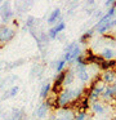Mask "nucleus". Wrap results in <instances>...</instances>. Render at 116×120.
<instances>
[{
  "instance_id": "obj_1",
  "label": "nucleus",
  "mask_w": 116,
  "mask_h": 120,
  "mask_svg": "<svg viewBox=\"0 0 116 120\" xmlns=\"http://www.w3.org/2000/svg\"><path fill=\"white\" fill-rule=\"evenodd\" d=\"M15 35V30L12 29L8 25H1L0 26V49L4 47L7 43H9L10 40L14 38Z\"/></svg>"
},
{
  "instance_id": "obj_2",
  "label": "nucleus",
  "mask_w": 116,
  "mask_h": 120,
  "mask_svg": "<svg viewBox=\"0 0 116 120\" xmlns=\"http://www.w3.org/2000/svg\"><path fill=\"white\" fill-rule=\"evenodd\" d=\"M80 53H81V49L79 48V45L76 44V43H71V44L67 47L66 52H64V57L63 60L67 62H72V61H75L77 57L80 56Z\"/></svg>"
},
{
  "instance_id": "obj_3",
  "label": "nucleus",
  "mask_w": 116,
  "mask_h": 120,
  "mask_svg": "<svg viewBox=\"0 0 116 120\" xmlns=\"http://www.w3.org/2000/svg\"><path fill=\"white\" fill-rule=\"evenodd\" d=\"M0 16H1L3 22H8L13 18L14 12H13L12 7H10L9 1H4V3L1 4V7H0Z\"/></svg>"
},
{
  "instance_id": "obj_4",
  "label": "nucleus",
  "mask_w": 116,
  "mask_h": 120,
  "mask_svg": "<svg viewBox=\"0 0 116 120\" xmlns=\"http://www.w3.org/2000/svg\"><path fill=\"white\" fill-rule=\"evenodd\" d=\"M101 80H102L103 84H107V85L113 84L116 80V71H113V70L105 71V72L101 75Z\"/></svg>"
},
{
  "instance_id": "obj_5",
  "label": "nucleus",
  "mask_w": 116,
  "mask_h": 120,
  "mask_svg": "<svg viewBox=\"0 0 116 120\" xmlns=\"http://www.w3.org/2000/svg\"><path fill=\"white\" fill-rule=\"evenodd\" d=\"M102 99L103 101H110V99H113L116 98V86L113 85V84H111V85H107L105 88V92L102 93Z\"/></svg>"
},
{
  "instance_id": "obj_6",
  "label": "nucleus",
  "mask_w": 116,
  "mask_h": 120,
  "mask_svg": "<svg viewBox=\"0 0 116 120\" xmlns=\"http://www.w3.org/2000/svg\"><path fill=\"white\" fill-rule=\"evenodd\" d=\"M76 76H77V79H79L80 81H82V83H85V81L90 80L89 72L86 71L85 66H80V65L76 66Z\"/></svg>"
},
{
  "instance_id": "obj_7",
  "label": "nucleus",
  "mask_w": 116,
  "mask_h": 120,
  "mask_svg": "<svg viewBox=\"0 0 116 120\" xmlns=\"http://www.w3.org/2000/svg\"><path fill=\"white\" fill-rule=\"evenodd\" d=\"M101 57L103 58L105 61H111V60H115V56H116V52L113 48L111 47H105L101 52Z\"/></svg>"
},
{
  "instance_id": "obj_8",
  "label": "nucleus",
  "mask_w": 116,
  "mask_h": 120,
  "mask_svg": "<svg viewBox=\"0 0 116 120\" xmlns=\"http://www.w3.org/2000/svg\"><path fill=\"white\" fill-rule=\"evenodd\" d=\"M99 68H101L102 71H110V70L116 71V60L103 61V62L99 65Z\"/></svg>"
},
{
  "instance_id": "obj_9",
  "label": "nucleus",
  "mask_w": 116,
  "mask_h": 120,
  "mask_svg": "<svg viewBox=\"0 0 116 120\" xmlns=\"http://www.w3.org/2000/svg\"><path fill=\"white\" fill-rule=\"evenodd\" d=\"M113 26H116V21H115V19H112V21L107 22V23H105V25H101V26L95 27V30H97L98 34H105L106 31H108V30L112 29Z\"/></svg>"
},
{
  "instance_id": "obj_10",
  "label": "nucleus",
  "mask_w": 116,
  "mask_h": 120,
  "mask_svg": "<svg viewBox=\"0 0 116 120\" xmlns=\"http://www.w3.org/2000/svg\"><path fill=\"white\" fill-rule=\"evenodd\" d=\"M84 56V60H85V63H86V65H93V63H94V60H95V53L93 52L92 49H89V48H88L86 50H85V54H82Z\"/></svg>"
},
{
  "instance_id": "obj_11",
  "label": "nucleus",
  "mask_w": 116,
  "mask_h": 120,
  "mask_svg": "<svg viewBox=\"0 0 116 120\" xmlns=\"http://www.w3.org/2000/svg\"><path fill=\"white\" fill-rule=\"evenodd\" d=\"M58 18H61V9L59 8H56L53 12L50 13V16H49L48 18V25H54L57 21H58Z\"/></svg>"
},
{
  "instance_id": "obj_12",
  "label": "nucleus",
  "mask_w": 116,
  "mask_h": 120,
  "mask_svg": "<svg viewBox=\"0 0 116 120\" xmlns=\"http://www.w3.org/2000/svg\"><path fill=\"white\" fill-rule=\"evenodd\" d=\"M46 114H48V107H46L45 103H41L40 106L36 109V111H35V116L39 117V119H43V117H45Z\"/></svg>"
},
{
  "instance_id": "obj_13",
  "label": "nucleus",
  "mask_w": 116,
  "mask_h": 120,
  "mask_svg": "<svg viewBox=\"0 0 116 120\" xmlns=\"http://www.w3.org/2000/svg\"><path fill=\"white\" fill-rule=\"evenodd\" d=\"M92 110H93V112H95V114H99V115L105 114V106H103V103L99 102V101L92 103Z\"/></svg>"
},
{
  "instance_id": "obj_14",
  "label": "nucleus",
  "mask_w": 116,
  "mask_h": 120,
  "mask_svg": "<svg viewBox=\"0 0 116 120\" xmlns=\"http://www.w3.org/2000/svg\"><path fill=\"white\" fill-rule=\"evenodd\" d=\"M74 79H75L74 71H72V70H67V72H66V78H64V81H63V85L70 86L72 83H74Z\"/></svg>"
},
{
  "instance_id": "obj_15",
  "label": "nucleus",
  "mask_w": 116,
  "mask_h": 120,
  "mask_svg": "<svg viewBox=\"0 0 116 120\" xmlns=\"http://www.w3.org/2000/svg\"><path fill=\"white\" fill-rule=\"evenodd\" d=\"M50 89H52V85L49 83L48 84H44L43 88H41V90H40V97H41V98H44V99L48 98V96L50 94Z\"/></svg>"
},
{
  "instance_id": "obj_16",
  "label": "nucleus",
  "mask_w": 116,
  "mask_h": 120,
  "mask_svg": "<svg viewBox=\"0 0 116 120\" xmlns=\"http://www.w3.org/2000/svg\"><path fill=\"white\" fill-rule=\"evenodd\" d=\"M88 119H89V112L79 111V112H75L74 115V120H88Z\"/></svg>"
},
{
  "instance_id": "obj_17",
  "label": "nucleus",
  "mask_w": 116,
  "mask_h": 120,
  "mask_svg": "<svg viewBox=\"0 0 116 120\" xmlns=\"http://www.w3.org/2000/svg\"><path fill=\"white\" fill-rule=\"evenodd\" d=\"M92 36H93V30H89V31H86L85 34L81 35V38H80L79 41L81 43V44H85L88 40H90V38H92Z\"/></svg>"
},
{
  "instance_id": "obj_18",
  "label": "nucleus",
  "mask_w": 116,
  "mask_h": 120,
  "mask_svg": "<svg viewBox=\"0 0 116 120\" xmlns=\"http://www.w3.org/2000/svg\"><path fill=\"white\" fill-rule=\"evenodd\" d=\"M64 29H66V23H64V22H59V23H57L56 26L53 27L54 32H56L57 35H59V32H62Z\"/></svg>"
},
{
  "instance_id": "obj_19",
  "label": "nucleus",
  "mask_w": 116,
  "mask_h": 120,
  "mask_svg": "<svg viewBox=\"0 0 116 120\" xmlns=\"http://www.w3.org/2000/svg\"><path fill=\"white\" fill-rule=\"evenodd\" d=\"M64 66H66V61H64V60H59L58 62H57V65H56L57 72H62V71L64 70Z\"/></svg>"
},
{
  "instance_id": "obj_20",
  "label": "nucleus",
  "mask_w": 116,
  "mask_h": 120,
  "mask_svg": "<svg viewBox=\"0 0 116 120\" xmlns=\"http://www.w3.org/2000/svg\"><path fill=\"white\" fill-rule=\"evenodd\" d=\"M34 23H36L35 17L30 16V17L27 18V21H26V27H28V29H32V27H34Z\"/></svg>"
},
{
  "instance_id": "obj_21",
  "label": "nucleus",
  "mask_w": 116,
  "mask_h": 120,
  "mask_svg": "<svg viewBox=\"0 0 116 120\" xmlns=\"http://www.w3.org/2000/svg\"><path fill=\"white\" fill-rule=\"evenodd\" d=\"M18 86H13V88H10V90L8 92V94H7V97H14L15 94L18 93Z\"/></svg>"
},
{
  "instance_id": "obj_22",
  "label": "nucleus",
  "mask_w": 116,
  "mask_h": 120,
  "mask_svg": "<svg viewBox=\"0 0 116 120\" xmlns=\"http://www.w3.org/2000/svg\"><path fill=\"white\" fill-rule=\"evenodd\" d=\"M105 5L108 7V8H111V7H115L116 5V1H115V0H107V1H105Z\"/></svg>"
},
{
  "instance_id": "obj_23",
  "label": "nucleus",
  "mask_w": 116,
  "mask_h": 120,
  "mask_svg": "<svg viewBox=\"0 0 116 120\" xmlns=\"http://www.w3.org/2000/svg\"><path fill=\"white\" fill-rule=\"evenodd\" d=\"M112 120H116V115H115V117H113V119Z\"/></svg>"
},
{
  "instance_id": "obj_24",
  "label": "nucleus",
  "mask_w": 116,
  "mask_h": 120,
  "mask_svg": "<svg viewBox=\"0 0 116 120\" xmlns=\"http://www.w3.org/2000/svg\"><path fill=\"white\" fill-rule=\"evenodd\" d=\"M115 14H116V7H115Z\"/></svg>"
},
{
  "instance_id": "obj_25",
  "label": "nucleus",
  "mask_w": 116,
  "mask_h": 120,
  "mask_svg": "<svg viewBox=\"0 0 116 120\" xmlns=\"http://www.w3.org/2000/svg\"><path fill=\"white\" fill-rule=\"evenodd\" d=\"M45 120H49V119H45Z\"/></svg>"
},
{
  "instance_id": "obj_26",
  "label": "nucleus",
  "mask_w": 116,
  "mask_h": 120,
  "mask_svg": "<svg viewBox=\"0 0 116 120\" xmlns=\"http://www.w3.org/2000/svg\"><path fill=\"white\" fill-rule=\"evenodd\" d=\"M115 21H116V19H115Z\"/></svg>"
}]
</instances>
